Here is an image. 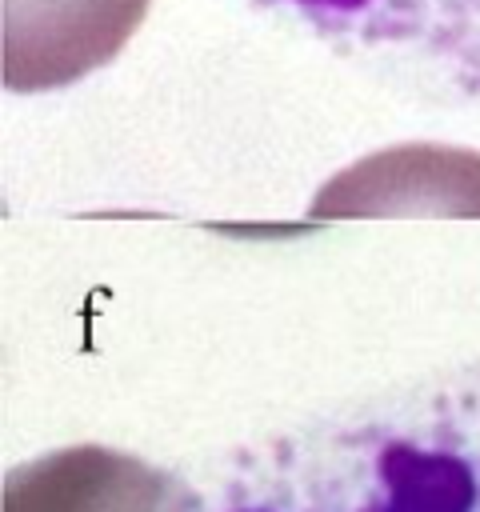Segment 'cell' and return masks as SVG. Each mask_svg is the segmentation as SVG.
<instances>
[{
	"instance_id": "obj_4",
	"label": "cell",
	"mask_w": 480,
	"mask_h": 512,
	"mask_svg": "<svg viewBox=\"0 0 480 512\" xmlns=\"http://www.w3.org/2000/svg\"><path fill=\"white\" fill-rule=\"evenodd\" d=\"M340 216H480V152L400 144L336 172L312 220Z\"/></svg>"
},
{
	"instance_id": "obj_3",
	"label": "cell",
	"mask_w": 480,
	"mask_h": 512,
	"mask_svg": "<svg viewBox=\"0 0 480 512\" xmlns=\"http://www.w3.org/2000/svg\"><path fill=\"white\" fill-rule=\"evenodd\" d=\"M0 512H200V496L132 452L68 444L8 468Z\"/></svg>"
},
{
	"instance_id": "obj_1",
	"label": "cell",
	"mask_w": 480,
	"mask_h": 512,
	"mask_svg": "<svg viewBox=\"0 0 480 512\" xmlns=\"http://www.w3.org/2000/svg\"><path fill=\"white\" fill-rule=\"evenodd\" d=\"M200 512H480V372L404 384L244 448Z\"/></svg>"
},
{
	"instance_id": "obj_2",
	"label": "cell",
	"mask_w": 480,
	"mask_h": 512,
	"mask_svg": "<svg viewBox=\"0 0 480 512\" xmlns=\"http://www.w3.org/2000/svg\"><path fill=\"white\" fill-rule=\"evenodd\" d=\"M152 0H0V80L48 92L104 68L144 24Z\"/></svg>"
}]
</instances>
